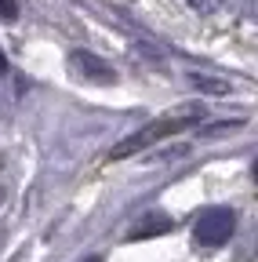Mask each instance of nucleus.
Returning a JSON list of instances; mask_svg holds the SVG:
<instances>
[{
  "label": "nucleus",
  "instance_id": "f257e3e1",
  "mask_svg": "<svg viewBox=\"0 0 258 262\" xmlns=\"http://www.w3.org/2000/svg\"><path fill=\"white\" fill-rule=\"evenodd\" d=\"M197 124V113H182V117H160V120H153L149 127H142V131H135L127 142H120L116 149H113V157L120 160V157H131V153H138V149H146V146H153V142H160V139H171V135H178V131H185V127H193Z\"/></svg>",
  "mask_w": 258,
  "mask_h": 262
},
{
  "label": "nucleus",
  "instance_id": "f03ea898",
  "mask_svg": "<svg viewBox=\"0 0 258 262\" xmlns=\"http://www.w3.org/2000/svg\"><path fill=\"white\" fill-rule=\"evenodd\" d=\"M237 229V211L233 208H204L197 215V222H193V241H197L200 248H218L233 237Z\"/></svg>",
  "mask_w": 258,
  "mask_h": 262
},
{
  "label": "nucleus",
  "instance_id": "7ed1b4c3",
  "mask_svg": "<svg viewBox=\"0 0 258 262\" xmlns=\"http://www.w3.org/2000/svg\"><path fill=\"white\" fill-rule=\"evenodd\" d=\"M69 73L84 84H116V70L91 51H73L69 55Z\"/></svg>",
  "mask_w": 258,
  "mask_h": 262
},
{
  "label": "nucleus",
  "instance_id": "20e7f679",
  "mask_svg": "<svg viewBox=\"0 0 258 262\" xmlns=\"http://www.w3.org/2000/svg\"><path fill=\"white\" fill-rule=\"evenodd\" d=\"M175 229V219L171 215H160V211H153V215H146L135 229H131V241H146V237H160V233H171Z\"/></svg>",
  "mask_w": 258,
  "mask_h": 262
},
{
  "label": "nucleus",
  "instance_id": "39448f33",
  "mask_svg": "<svg viewBox=\"0 0 258 262\" xmlns=\"http://www.w3.org/2000/svg\"><path fill=\"white\" fill-rule=\"evenodd\" d=\"M185 4L193 8V11H200V15H211V11H218L225 0H185Z\"/></svg>",
  "mask_w": 258,
  "mask_h": 262
},
{
  "label": "nucleus",
  "instance_id": "423d86ee",
  "mask_svg": "<svg viewBox=\"0 0 258 262\" xmlns=\"http://www.w3.org/2000/svg\"><path fill=\"white\" fill-rule=\"evenodd\" d=\"M193 84H197V88H211L215 95H225V91H229L225 84H215V80H207V77H193Z\"/></svg>",
  "mask_w": 258,
  "mask_h": 262
},
{
  "label": "nucleus",
  "instance_id": "0eeeda50",
  "mask_svg": "<svg viewBox=\"0 0 258 262\" xmlns=\"http://www.w3.org/2000/svg\"><path fill=\"white\" fill-rule=\"evenodd\" d=\"M0 15H4V18H15V0H0Z\"/></svg>",
  "mask_w": 258,
  "mask_h": 262
},
{
  "label": "nucleus",
  "instance_id": "6e6552de",
  "mask_svg": "<svg viewBox=\"0 0 258 262\" xmlns=\"http://www.w3.org/2000/svg\"><path fill=\"white\" fill-rule=\"evenodd\" d=\"M0 73H8V58H4V51H0Z\"/></svg>",
  "mask_w": 258,
  "mask_h": 262
},
{
  "label": "nucleus",
  "instance_id": "1a4fd4ad",
  "mask_svg": "<svg viewBox=\"0 0 258 262\" xmlns=\"http://www.w3.org/2000/svg\"><path fill=\"white\" fill-rule=\"evenodd\" d=\"M84 262H102V255H87V258H84Z\"/></svg>",
  "mask_w": 258,
  "mask_h": 262
},
{
  "label": "nucleus",
  "instance_id": "9d476101",
  "mask_svg": "<svg viewBox=\"0 0 258 262\" xmlns=\"http://www.w3.org/2000/svg\"><path fill=\"white\" fill-rule=\"evenodd\" d=\"M4 196H8V189H4V186H0V204H4Z\"/></svg>",
  "mask_w": 258,
  "mask_h": 262
}]
</instances>
